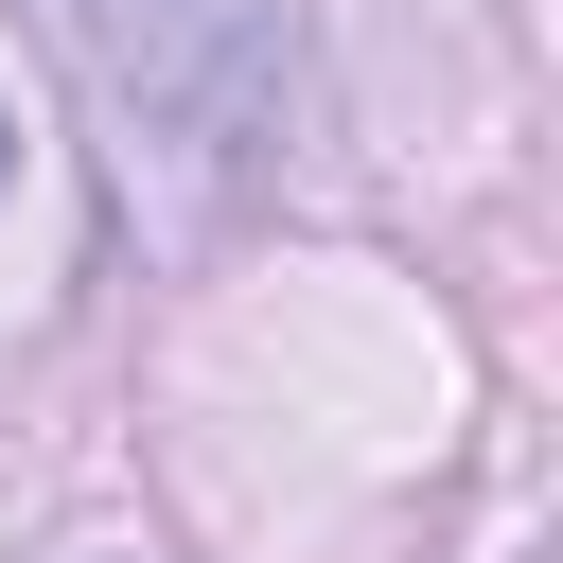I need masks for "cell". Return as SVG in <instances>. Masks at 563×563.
I'll return each instance as SVG.
<instances>
[{
	"instance_id": "obj_1",
	"label": "cell",
	"mask_w": 563,
	"mask_h": 563,
	"mask_svg": "<svg viewBox=\"0 0 563 563\" xmlns=\"http://www.w3.org/2000/svg\"><path fill=\"white\" fill-rule=\"evenodd\" d=\"M0 176H18V141H0Z\"/></svg>"
}]
</instances>
